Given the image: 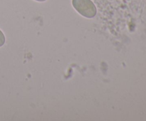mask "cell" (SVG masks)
I'll return each instance as SVG.
<instances>
[{
    "instance_id": "7a4b0ae2",
    "label": "cell",
    "mask_w": 146,
    "mask_h": 121,
    "mask_svg": "<svg viewBox=\"0 0 146 121\" xmlns=\"http://www.w3.org/2000/svg\"><path fill=\"white\" fill-rule=\"evenodd\" d=\"M4 43H5V36H4L2 31L0 30V47L2 46Z\"/></svg>"
},
{
    "instance_id": "3957f363",
    "label": "cell",
    "mask_w": 146,
    "mask_h": 121,
    "mask_svg": "<svg viewBox=\"0 0 146 121\" xmlns=\"http://www.w3.org/2000/svg\"><path fill=\"white\" fill-rule=\"evenodd\" d=\"M35 1H46V0H35Z\"/></svg>"
},
{
    "instance_id": "6da1fadb",
    "label": "cell",
    "mask_w": 146,
    "mask_h": 121,
    "mask_svg": "<svg viewBox=\"0 0 146 121\" xmlns=\"http://www.w3.org/2000/svg\"><path fill=\"white\" fill-rule=\"evenodd\" d=\"M72 5L81 15L86 18H94L96 15V7L91 0H72Z\"/></svg>"
}]
</instances>
